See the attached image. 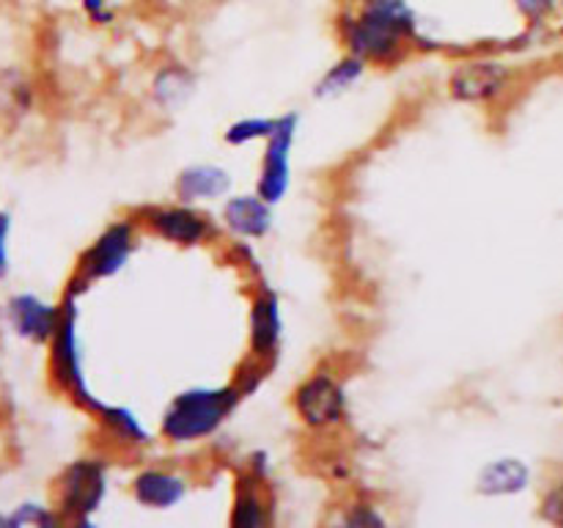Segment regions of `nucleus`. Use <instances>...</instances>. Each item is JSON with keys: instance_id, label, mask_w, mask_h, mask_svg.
<instances>
[{"instance_id": "26", "label": "nucleus", "mask_w": 563, "mask_h": 528, "mask_svg": "<svg viewBox=\"0 0 563 528\" xmlns=\"http://www.w3.org/2000/svg\"><path fill=\"white\" fill-rule=\"evenodd\" d=\"M9 231H11V218L3 215L0 220V278L9 273Z\"/></svg>"}, {"instance_id": "5", "label": "nucleus", "mask_w": 563, "mask_h": 528, "mask_svg": "<svg viewBox=\"0 0 563 528\" xmlns=\"http://www.w3.org/2000/svg\"><path fill=\"white\" fill-rule=\"evenodd\" d=\"M341 31H344V42L350 47L352 55L363 61H374V64H388L396 61L405 50V36L388 31L385 25L374 22L366 14H346L341 22Z\"/></svg>"}, {"instance_id": "14", "label": "nucleus", "mask_w": 563, "mask_h": 528, "mask_svg": "<svg viewBox=\"0 0 563 528\" xmlns=\"http://www.w3.org/2000/svg\"><path fill=\"white\" fill-rule=\"evenodd\" d=\"M280 308L275 295L264 292V295L256 297L253 302V314H251V344L256 355H269V352L278 346L280 341Z\"/></svg>"}, {"instance_id": "1", "label": "nucleus", "mask_w": 563, "mask_h": 528, "mask_svg": "<svg viewBox=\"0 0 563 528\" xmlns=\"http://www.w3.org/2000/svg\"><path fill=\"white\" fill-rule=\"evenodd\" d=\"M236 394L234 388H190L176 396L165 410L163 432L165 438L176 443H192L207 435H212L220 424L234 410Z\"/></svg>"}, {"instance_id": "23", "label": "nucleus", "mask_w": 563, "mask_h": 528, "mask_svg": "<svg viewBox=\"0 0 563 528\" xmlns=\"http://www.w3.org/2000/svg\"><path fill=\"white\" fill-rule=\"evenodd\" d=\"M80 6L93 22H99V25H108V22H113V9H110L108 0H80Z\"/></svg>"}, {"instance_id": "16", "label": "nucleus", "mask_w": 563, "mask_h": 528, "mask_svg": "<svg viewBox=\"0 0 563 528\" xmlns=\"http://www.w3.org/2000/svg\"><path fill=\"white\" fill-rule=\"evenodd\" d=\"M361 14L372 16L374 22L385 25L388 31L399 33V36H416V11L410 9L407 0H363Z\"/></svg>"}, {"instance_id": "19", "label": "nucleus", "mask_w": 563, "mask_h": 528, "mask_svg": "<svg viewBox=\"0 0 563 528\" xmlns=\"http://www.w3.org/2000/svg\"><path fill=\"white\" fill-rule=\"evenodd\" d=\"M278 127V119H264V116H253V119H242L236 124L229 127L225 132V141L231 146H242V143L258 141V138H269Z\"/></svg>"}, {"instance_id": "7", "label": "nucleus", "mask_w": 563, "mask_h": 528, "mask_svg": "<svg viewBox=\"0 0 563 528\" xmlns=\"http://www.w3.org/2000/svg\"><path fill=\"white\" fill-rule=\"evenodd\" d=\"M132 251V226L130 223H113L97 242L91 251L82 256V278H108L124 267L126 256Z\"/></svg>"}, {"instance_id": "22", "label": "nucleus", "mask_w": 563, "mask_h": 528, "mask_svg": "<svg viewBox=\"0 0 563 528\" xmlns=\"http://www.w3.org/2000/svg\"><path fill=\"white\" fill-rule=\"evenodd\" d=\"M5 522H9V526H25V522H38V526H49V522H55V517L47 515V512H44L42 506L25 504V506H20V509H16L14 515L5 517Z\"/></svg>"}, {"instance_id": "20", "label": "nucleus", "mask_w": 563, "mask_h": 528, "mask_svg": "<svg viewBox=\"0 0 563 528\" xmlns=\"http://www.w3.org/2000/svg\"><path fill=\"white\" fill-rule=\"evenodd\" d=\"M234 526H262L264 512H262V498H258L256 490L251 484H242L240 493H236V506L234 515H231Z\"/></svg>"}, {"instance_id": "15", "label": "nucleus", "mask_w": 563, "mask_h": 528, "mask_svg": "<svg viewBox=\"0 0 563 528\" xmlns=\"http://www.w3.org/2000/svg\"><path fill=\"white\" fill-rule=\"evenodd\" d=\"M528 468L520 460H495L478 476V490L484 495H515L528 487Z\"/></svg>"}, {"instance_id": "21", "label": "nucleus", "mask_w": 563, "mask_h": 528, "mask_svg": "<svg viewBox=\"0 0 563 528\" xmlns=\"http://www.w3.org/2000/svg\"><path fill=\"white\" fill-rule=\"evenodd\" d=\"M104 421L115 429L124 440H132V443H146V429L141 427L135 413L130 407H102Z\"/></svg>"}, {"instance_id": "2", "label": "nucleus", "mask_w": 563, "mask_h": 528, "mask_svg": "<svg viewBox=\"0 0 563 528\" xmlns=\"http://www.w3.org/2000/svg\"><path fill=\"white\" fill-rule=\"evenodd\" d=\"M75 319H77V311H75V302H71V297H69V300H66V308L60 311L58 330H55V336H53L55 377H58V383L64 385V388L69 391V394L75 396L77 402L93 407V410H102V405H99V402L93 399L91 394H88L86 380H82L80 350H77V333H75Z\"/></svg>"}, {"instance_id": "3", "label": "nucleus", "mask_w": 563, "mask_h": 528, "mask_svg": "<svg viewBox=\"0 0 563 528\" xmlns=\"http://www.w3.org/2000/svg\"><path fill=\"white\" fill-rule=\"evenodd\" d=\"M104 493H108V473L97 460L71 462L60 479V506L80 522H88V515L99 509Z\"/></svg>"}, {"instance_id": "9", "label": "nucleus", "mask_w": 563, "mask_h": 528, "mask_svg": "<svg viewBox=\"0 0 563 528\" xmlns=\"http://www.w3.org/2000/svg\"><path fill=\"white\" fill-rule=\"evenodd\" d=\"M9 317L11 324L16 328V333L25 336L33 341H47L53 339L55 330H58L60 311L49 302L38 300L36 295H16L9 302Z\"/></svg>"}, {"instance_id": "10", "label": "nucleus", "mask_w": 563, "mask_h": 528, "mask_svg": "<svg viewBox=\"0 0 563 528\" xmlns=\"http://www.w3.org/2000/svg\"><path fill=\"white\" fill-rule=\"evenodd\" d=\"M148 223L165 240L179 242V245H196L209 234V226L201 215L190 212L185 207H165L148 212Z\"/></svg>"}, {"instance_id": "24", "label": "nucleus", "mask_w": 563, "mask_h": 528, "mask_svg": "<svg viewBox=\"0 0 563 528\" xmlns=\"http://www.w3.org/2000/svg\"><path fill=\"white\" fill-rule=\"evenodd\" d=\"M542 515L548 517L550 522H555V526H563V484L544 498Z\"/></svg>"}, {"instance_id": "6", "label": "nucleus", "mask_w": 563, "mask_h": 528, "mask_svg": "<svg viewBox=\"0 0 563 528\" xmlns=\"http://www.w3.org/2000/svg\"><path fill=\"white\" fill-rule=\"evenodd\" d=\"M297 413L311 427H328L344 416V391L330 374H317L297 391Z\"/></svg>"}, {"instance_id": "12", "label": "nucleus", "mask_w": 563, "mask_h": 528, "mask_svg": "<svg viewBox=\"0 0 563 528\" xmlns=\"http://www.w3.org/2000/svg\"><path fill=\"white\" fill-rule=\"evenodd\" d=\"M231 187V176L225 168L218 165H190L179 174L176 182V193L185 204L192 201H209V198L225 196Z\"/></svg>"}, {"instance_id": "13", "label": "nucleus", "mask_w": 563, "mask_h": 528, "mask_svg": "<svg viewBox=\"0 0 563 528\" xmlns=\"http://www.w3.org/2000/svg\"><path fill=\"white\" fill-rule=\"evenodd\" d=\"M135 490V498L143 506H152V509H168V506L179 504L187 493L185 479L176 476L168 471H143L141 476L132 484Z\"/></svg>"}, {"instance_id": "27", "label": "nucleus", "mask_w": 563, "mask_h": 528, "mask_svg": "<svg viewBox=\"0 0 563 528\" xmlns=\"http://www.w3.org/2000/svg\"><path fill=\"white\" fill-rule=\"evenodd\" d=\"M346 522H350V526H372V522H377V526H379V522H383V517H379L374 509H366V506H361L357 512L346 515Z\"/></svg>"}, {"instance_id": "25", "label": "nucleus", "mask_w": 563, "mask_h": 528, "mask_svg": "<svg viewBox=\"0 0 563 528\" xmlns=\"http://www.w3.org/2000/svg\"><path fill=\"white\" fill-rule=\"evenodd\" d=\"M515 3L528 20H542L544 14H550L555 9V0H515Z\"/></svg>"}, {"instance_id": "8", "label": "nucleus", "mask_w": 563, "mask_h": 528, "mask_svg": "<svg viewBox=\"0 0 563 528\" xmlns=\"http://www.w3.org/2000/svg\"><path fill=\"white\" fill-rule=\"evenodd\" d=\"M506 86V69L493 61H476L465 64L451 77V94L462 102H487L498 97Z\"/></svg>"}, {"instance_id": "4", "label": "nucleus", "mask_w": 563, "mask_h": 528, "mask_svg": "<svg viewBox=\"0 0 563 528\" xmlns=\"http://www.w3.org/2000/svg\"><path fill=\"white\" fill-rule=\"evenodd\" d=\"M297 121H300L297 119V113L280 116L278 127H275L273 135L267 138L262 176H258V196H262L267 204H278L280 198L286 196V190H289V174H291L289 152H291V143H295Z\"/></svg>"}, {"instance_id": "18", "label": "nucleus", "mask_w": 563, "mask_h": 528, "mask_svg": "<svg viewBox=\"0 0 563 528\" xmlns=\"http://www.w3.org/2000/svg\"><path fill=\"white\" fill-rule=\"evenodd\" d=\"M192 91V80L185 69L179 66H168L165 72H159L157 80H154V97L159 99L163 105H181Z\"/></svg>"}, {"instance_id": "17", "label": "nucleus", "mask_w": 563, "mask_h": 528, "mask_svg": "<svg viewBox=\"0 0 563 528\" xmlns=\"http://www.w3.org/2000/svg\"><path fill=\"white\" fill-rule=\"evenodd\" d=\"M363 69H366V61L357 58V55L339 61V64L317 82V97H335V94H344L346 88H352L361 80Z\"/></svg>"}, {"instance_id": "11", "label": "nucleus", "mask_w": 563, "mask_h": 528, "mask_svg": "<svg viewBox=\"0 0 563 528\" xmlns=\"http://www.w3.org/2000/svg\"><path fill=\"white\" fill-rule=\"evenodd\" d=\"M223 220L234 234L240 237H264L273 226V212L262 196H240L231 198L223 209Z\"/></svg>"}, {"instance_id": "28", "label": "nucleus", "mask_w": 563, "mask_h": 528, "mask_svg": "<svg viewBox=\"0 0 563 528\" xmlns=\"http://www.w3.org/2000/svg\"><path fill=\"white\" fill-rule=\"evenodd\" d=\"M0 220H3V212H0Z\"/></svg>"}]
</instances>
